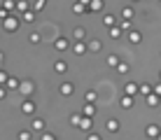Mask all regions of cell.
Segmentation results:
<instances>
[{"instance_id":"7a4b0ae2","label":"cell","mask_w":161,"mask_h":140,"mask_svg":"<svg viewBox=\"0 0 161 140\" xmlns=\"http://www.w3.org/2000/svg\"><path fill=\"white\" fill-rule=\"evenodd\" d=\"M89 7L96 12V9H101V7H103V3H101V0H91V3H89Z\"/></svg>"},{"instance_id":"3957f363","label":"cell","mask_w":161,"mask_h":140,"mask_svg":"<svg viewBox=\"0 0 161 140\" xmlns=\"http://www.w3.org/2000/svg\"><path fill=\"white\" fill-rule=\"evenodd\" d=\"M16 7H19V9H28V3H26V0H19V3H16Z\"/></svg>"},{"instance_id":"277c9868","label":"cell","mask_w":161,"mask_h":140,"mask_svg":"<svg viewBox=\"0 0 161 140\" xmlns=\"http://www.w3.org/2000/svg\"><path fill=\"white\" fill-rule=\"evenodd\" d=\"M105 26H114V16H105Z\"/></svg>"},{"instance_id":"52a82bcc","label":"cell","mask_w":161,"mask_h":140,"mask_svg":"<svg viewBox=\"0 0 161 140\" xmlns=\"http://www.w3.org/2000/svg\"><path fill=\"white\" fill-rule=\"evenodd\" d=\"M80 3H91V0H80Z\"/></svg>"},{"instance_id":"6da1fadb","label":"cell","mask_w":161,"mask_h":140,"mask_svg":"<svg viewBox=\"0 0 161 140\" xmlns=\"http://www.w3.org/2000/svg\"><path fill=\"white\" fill-rule=\"evenodd\" d=\"M5 28H7V31H16V28H19V21H16L14 16H12V19L5 21Z\"/></svg>"},{"instance_id":"5b68a950","label":"cell","mask_w":161,"mask_h":140,"mask_svg":"<svg viewBox=\"0 0 161 140\" xmlns=\"http://www.w3.org/2000/svg\"><path fill=\"white\" fill-rule=\"evenodd\" d=\"M5 9H14V0H5Z\"/></svg>"},{"instance_id":"8992f818","label":"cell","mask_w":161,"mask_h":140,"mask_svg":"<svg viewBox=\"0 0 161 140\" xmlns=\"http://www.w3.org/2000/svg\"><path fill=\"white\" fill-rule=\"evenodd\" d=\"M44 7V0H37V3H35V9H42Z\"/></svg>"}]
</instances>
